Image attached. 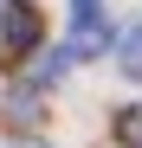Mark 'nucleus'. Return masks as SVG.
<instances>
[{"label": "nucleus", "mask_w": 142, "mask_h": 148, "mask_svg": "<svg viewBox=\"0 0 142 148\" xmlns=\"http://www.w3.org/2000/svg\"><path fill=\"white\" fill-rule=\"evenodd\" d=\"M7 116L19 122V129H39V97L26 90V97H13V103H7Z\"/></svg>", "instance_id": "20e7f679"}, {"label": "nucleus", "mask_w": 142, "mask_h": 148, "mask_svg": "<svg viewBox=\"0 0 142 148\" xmlns=\"http://www.w3.org/2000/svg\"><path fill=\"white\" fill-rule=\"evenodd\" d=\"M19 148H39V142H19Z\"/></svg>", "instance_id": "423d86ee"}, {"label": "nucleus", "mask_w": 142, "mask_h": 148, "mask_svg": "<svg viewBox=\"0 0 142 148\" xmlns=\"http://www.w3.org/2000/svg\"><path fill=\"white\" fill-rule=\"evenodd\" d=\"M116 148H142V103H129L116 116Z\"/></svg>", "instance_id": "7ed1b4c3"}, {"label": "nucleus", "mask_w": 142, "mask_h": 148, "mask_svg": "<svg viewBox=\"0 0 142 148\" xmlns=\"http://www.w3.org/2000/svg\"><path fill=\"white\" fill-rule=\"evenodd\" d=\"M97 7H103V0H71V13H78V26H84V19H97Z\"/></svg>", "instance_id": "39448f33"}, {"label": "nucleus", "mask_w": 142, "mask_h": 148, "mask_svg": "<svg viewBox=\"0 0 142 148\" xmlns=\"http://www.w3.org/2000/svg\"><path fill=\"white\" fill-rule=\"evenodd\" d=\"M39 39H45L39 7L32 0H7V7H0V45H7V58H32Z\"/></svg>", "instance_id": "f257e3e1"}, {"label": "nucleus", "mask_w": 142, "mask_h": 148, "mask_svg": "<svg viewBox=\"0 0 142 148\" xmlns=\"http://www.w3.org/2000/svg\"><path fill=\"white\" fill-rule=\"evenodd\" d=\"M116 64H123L129 77H142V26H129L123 39H116Z\"/></svg>", "instance_id": "f03ea898"}]
</instances>
